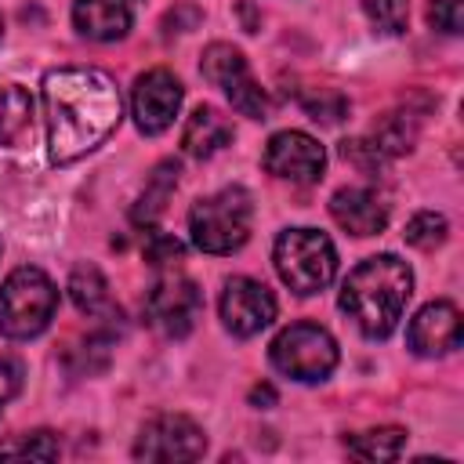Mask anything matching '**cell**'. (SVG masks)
<instances>
[{
	"label": "cell",
	"mask_w": 464,
	"mask_h": 464,
	"mask_svg": "<svg viewBox=\"0 0 464 464\" xmlns=\"http://www.w3.org/2000/svg\"><path fill=\"white\" fill-rule=\"evenodd\" d=\"M44 112L51 160L72 163L94 152L116 130L123 116V98L109 72L65 65L44 76Z\"/></svg>",
	"instance_id": "6da1fadb"
},
{
	"label": "cell",
	"mask_w": 464,
	"mask_h": 464,
	"mask_svg": "<svg viewBox=\"0 0 464 464\" xmlns=\"http://www.w3.org/2000/svg\"><path fill=\"white\" fill-rule=\"evenodd\" d=\"M410 294H413L410 265L399 261L395 254H377L348 272L341 286V308L348 312V319H355V326L366 337L384 341L399 326Z\"/></svg>",
	"instance_id": "7a4b0ae2"
},
{
	"label": "cell",
	"mask_w": 464,
	"mask_h": 464,
	"mask_svg": "<svg viewBox=\"0 0 464 464\" xmlns=\"http://www.w3.org/2000/svg\"><path fill=\"white\" fill-rule=\"evenodd\" d=\"M250 221H254V203H250V192L239 185H228L188 210V232L203 254L239 250L250 236Z\"/></svg>",
	"instance_id": "3957f363"
},
{
	"label": "cell",
	"mask_w": 464,
	"mask_h": 464,
	"mask_svg": "<svg viewBox=\"0 0 464 464\" xmlns=\"http://www.w3.org/2000/svg\"><path fill=\"white\" fill-rule=\"evenodd\" d=\"M54 308L58 290L47 279V272L22 265L0 286V334L11 341H29L51 323Z\"/></svg>",
	"instance_id": "277c9868"
},
{
	"label": "cell",
	"mask_w": 464,
	"mask_h": 464,
	"mask_svg": "<svg viewBox=\"0 0 464 464\" xmlns=\"http://www.w3.org/2000/svg\"><path fill=\"white\" fill-rule=\"evenodd\" d=\"M272 261H276L279 279L294 294H319L323 286H330V279L337 272V250H334L330 236L319 232V228H286V232H279Z\"/></svg>",
	"instance_id": "5b68a950"
},
{
	"label": "cell",
	"mask_w": 464,
	"mask_h": 464,
	"mask_svg": "<svg viewBox=\"0 0 464 464\" xmlns=\"http://www.w3.org/2000/svg\"><path fill=\"white\" fill-rule=\"evenodd\" d=\"M268 355L279 373H286L290 381L312 384L330 377V370L337 366V341L315 323H294L276 334Z\"/></svg>",
	"instance_id": "8992f818"
},
{
	"label": "cell",
	"mask_w": 464,
	"mask_h": 464,
	"mask_svg": "<svg viewBox=\"0 0 464 464\" xmlns=\"http://www.w3.org/2000/svg\"><path fill=\"white\" fill-rule=\"evenodd\" d=\"M199 69H203V76H207L210 83H218V87L228 94L232 109H239V112L250 116V120H265L268 98H265L261 83L254 80V72H250L243 51H236L232 44H210V47L203 51Z\"/></svg>",
	"instance_id": "52a82bcc"
},
{
	"label": "cell",
	"mask_w": 464,
	"mask_h": 464,
	"mask_svg": "<svg viewBox=\"0 0 464 464\" xmlns=\"http://www.w3.org/2000/svg\"><path fill=\"white\" fill-rule=\"evenodd\" d=\"M203 453H207V435L185 413H160V417H152L141 428L138 442H134V457L138 460L178 464V460H196Z\"/></svg>",
	"instance_id": "ba28073f"
},
{
	"label": "cell",
	"mask_w": 464,
	"mask_h": 464,
	"mask_svg": "<svg viewBox=\"0 0 464 464\" xmlns=\"http://www.w3.org/2000/svg\"><path fill=\"white\" fill-rule=\"evenodd\" d=\"M181 98H185V91H181L174 72H167V69L141 72L134 80V91H130V116H134L138 130L141 134H163L174 123Z\"/></svg>",
	"instance_id": "9c48e42d"
},
{
	"label": "cell",
	"mask_w": 464,
	"mask_h": 464,
	"mask_svg": "<svg viewBox=\"0 0 464 464\" xmlns=\"http://www.w3.org/2000/svg\"><path fill=\"white\" fill-rule=\"evenodd\" d=\"M221 323L236 337H254L276 319V297L265 283L250 276H232L221 290Z\"/></svg>",
	"instance_id": "30bf717a"
},
{
	"label": "cell",
	"mask_w": 464,
	"mask_h": 464,
	"mask_svg": "<svg viewBox=\"0 0 464 464\" xmlns=\"http://www.w3.org/2000/svg\"><path fill=\"white\" fill-rule=\"evenodd\" d=\"M145 312H149L152 326H160L167 337H185L196 326L199 312H203V297H199V290H196L192 279H185V276H163L149 290Z\"/></svg>",
	"instance_id": "8fae6325"
},
{
	"label": "cell",
	"mask_w": 464,
	"mask_h": 464,
	"mask_svg": "<svg viewBox=\"0 0 464 464\" xmlns=\"http://www.w3.org/2000/svg\"><path fill=\"white\" fill-rule=\"evenodd\" d=\"M323 167H326V152L304 130H279L265 145V170L283 181H297V185L319 181Z\"/></svg>",
	"instance_id": "7c38bea8"
},
{
	"label": "cell",
	"mask_w": 464,
	"mask_h": 464,
	"mask_svg": "<svg viewBox=\"0 0 464 464\" xmlns=\"http://www.w3.org/2000/svg\"><path fill=\"white\" fill-rule=\"evenodd\" d=\"M406 341L417 355H446L460 344V312L453 301H431L424 304L406 330Z\"/></svg>",
	"instance_id": "4fadbf2b"
},
{
	"label": "cell",
	"mask_w": 464,
	"mask_h": 464,
	"mask_svg": "<svg viewBox=\"0 0 464 464\" xmlns=\"http://www.w3.org/2000/svg\"><path fill=\"white\" fill-rule=\"evenodd\" d=\"M330 214H334V221H337L344 232H352V236H377V232L388 225V207H384V199H381L377 192H370V188H359V185L337 188L334 199H330Z\"/></svg>",
	"instance_id": "5bb4252c"
},
{
	"label": "cell",
	"mask_w": 464,
	"mask_h": 464,
	"mask_svg": "<svg viewBox=\"0 0 464 464\" xmlns=\"http://www.w3.org/2000/svg\"><path fill=\"white\" fill-rule=\"evenodd\" d=\"M72 22L87 40H120L130 29V11L123 0H76Z\"/></svg>",
	"instance_id": "9a60e30c"
},
{
	"label": "cell",
	"mask_w": 464,
	"mask_h": 464,
	"mask_svg": "<svg viewBox=\"0 0 464 464\" xmlns=\"http://www.w3.org/2000/svg\"><path fill=\"white\" fill-rule=\"evenodd\" d=\"M228 141H232V123L214 105L192 109V116L185 120V130H181V145H185L188 156L207 160V156L221 152Z\"/></svg>",
	"instance_id": "2e32d148"
},
{
	"label": "cell",
	"mask_w": 464,
	"mask_h": 464,
	"mask_svg": "<svg viewBox=\"0 0 464 464\" xmlns=\"http://www.w3.org/2000/svg\"><path fill=\"white\" fill-rule=\"evenodd\" d=\"M174 185H178V163H174V160H163V163L152 170L145 192L138 196V203H134V210H130L134 225H152V221L163 214V207H167Z\"/></svg>",
	"instance_id": "e0dca14e"
},
{
	"label": "cell",
	"mask_w": 464,
	"mask_h": 464,
	"mask_svg": "<svg viewBox=\"0 0 464 464\" xmlns=\"http://www.w3.org/2000/svg\"><path fill=\"white\" fill-rule=\"evenodd\" d=\"M33 130V98L22 87L0 91V145H22Z\"/></svg>",
	"instance_id": "ac0fdd59"
},
{
	"label": "cell",
	"mask_w": 464,
	"mask_h": 464,
	"mask_svg": "<svg viewBox=\"0 0 464 464\" xmlns=\"http://www.w3.org/2000/svg\"><path fill=\"white\" fill-rule=\"evenodd\" d=\"M402 442H406L402 428H373V431H359L344 439L348 453L359 460H395L402 453Z\"/></svg>",
	"instance_id": "d6986e66"
},
{
	"label": "cell",
	"mask_w": 464,
	"mask_h": 464,
	"mask_svg": "<svg viewBox=\"0 0 464 464\" xmlns=\"http://www.w3.org/2000/svg\"><path fill=\"white\" fill-rule=\"evenodd\" d=\"M69 297L80 312L87 315H98L109 308V283L105 276L94 268V265H80L72 276H69Z\"/></svg>",
	"instance_id": "ffe728a7"
},
{
	"label": "cell",
	"mask_w": 464,
	"mask_h": 464,
	"mask_svg": "<svg viewBox=\"0 0 464 464\" xmlns=\"http://www.w3.org/2000/svg\"><path fill=\"white\" fill-rule=\"evenodd\" d=\"M406 243L410 246H420V250H431V246H439L442 239H446V218L442 214H435V210H420V214H413L410 221H406Z\"/></svg>",
	"instance_id": "44dd1931"
},
{
	"label": "cell",
	"mask_w": 464,
	"mask_h": 464,
	"mask_svg": "<svg viewBox=\"0 0 464 464\" xmlns=\"http://www.w3.org/2000/svg\"><path fill=\"white\" fill-rule=\"evenodd\" d=\"M362 11L373 22V29H381L388 36L402 33L406 18H410V4L406 0H362Z\"/></svg>",
	"instance_id": "7402d4cb"
},
{
	"label": "cell",
	"mask_w": 464,
	"mask_h": 464,
	"mask_svg": "<svg viewBox=\"0 0 464 464\" xmlns=\"http://www.w3.org/2000/svg\"><path fill=\"white\" fill-rule=\"evenodd\" d=\"M0 457H36V460H54L58 457V442L51 431H33L29 439H22L18 446L0 450Z\"/></svg>",
	"instance_id": "603a6c76"
},
{
	"label": "cell",
	"mask_w": 464,
	"mask_h": 464,
	"mask_svg": "<svg viewBox=\"0 0 464 464\" xmlns=\"http://www.w3.org/2000/svg\"><path fill=\"white\" fill-rule=\"evenodd\" d=\"M428 22H431L439 33L457 36V33L464 29V0H431Z\"/></svg>",
	"instance_id": "cb8c5ba5"
},
{
	"label": "cell",
	"mask_w": 464,
	"mask_h": 464,
	"mask_svg": "<svg viewBox=\"0 0 464 464\" xmlns=\"http://www.w3.org/2000/svg\"><path fill=\"white\" fill-rule=\"evenodd\" d=\"M185 246L174 239V236H163V232H149V243H145V257L152 265H170V261H181Z\"/></svg>",
	"instance_id": "d4e9b609"
},
{
	"label": "cell",
	"mask_w": 464,
	"mask_h": 464,
	"mask_svg": "<svg viewBox=\"0 0 464 464\" xmlns=\"http://www.w3.org/2000/svg\"><path fill=\"white\" fill-rule=\"evenodd\" d=\"M304 105H308L312 120H326V123L341 120V112H344V98H337V94H330V91H323L319 98H308Z\"/></svg>",
	"instance_id": "484cf974"
},
{
	"label": "cell",
	"mask_w": 464,
	"mask_h": 464,
	"mask_svg": "<svg viewBox=\"0 0 464 464\" xmlns=\"http://www.w3.org/2000/svg\"><path fill=\"white\" fill-rule=\"evenodd\" d=\"M22 388V366L14 359H0V406L11 402Z\"/></svg>",
	"instance_id": "4316f807"
},
{
	"label": "cell",
	"mask_w": 464,
	"mask_h": 464,
	"mask_svg": "<svg viewBox=\"0 0 464 464\" xmlns=\"http://www.w3.org/2000/svg\"><path fill=\"white\" fill-rule=\"evenodd\" d=\"M272 399H276L272 388H254V392H250V402H272Z\"/></svg>",
	"instance_id": "83f0119b"
},
{
	"label": "cell",
	"mask_w": 464,
	"mask_h": 464,
	"mask_svg": "<svg viewBox=\"0 0 464 464\" xmlns=\"http://www.w3.org/2000/svg\"><path fill=\"white\" fill-rule=\"evenodd\" d=\"M0 36H4V25H0Z\"/></svg>",
	"instance_id": "f1b7e54d"
}]
</instances>
